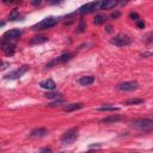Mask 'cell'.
<instances>
[{
	"label": "cell",
	"instance_id": "1",
	"mask_svg": "<svg viewBox=\"0 0 153 153\" xmlns=\"http://www.w3.org/2000/svg\"><path fill=\"white\" fill-rule=\"evenodd\" d=\"M60 18L59 17H47L44 18L43 20H41L39 23L35 24L32 26V30L35 31H39V30H47V29H50L53 26H55L57 23H59Z\"/></svg>",
	"mask_w": 153,
	"mask_h": 153
},
{
	"label": "cell",
	"instance_id": "2",
	"mask_svg": "<svg viewBox=\"0 0 153 153\" xmlns=\"http://www.w3.org/2000/svg\"><path fill=\"white\" fill-rule=\"evenodd\" d=\"M131 127L139 130H148L153 127V118L151 117H143V118H137L131 122Z\"/></svg>",
	"mask_w": 153,
	"mask_h": 153
},
{
	"label": "cell",
	"instance_id": "3",
	"mask_svg": "<svg viewBox=\"0 0 153 153\" xmlns=\"http://www.w3.org/2000/svg\"><path fill=\"white\" fill-rule=\"evenodd\" d=\"M110 43L116 47H126L131 43V38L126 33H118L110 39Z\"/></svg>",
	"mask_w": 153,
	"mask_h": 153
},
{
	"label": "cell",
	"instance_id": "4",
	"mask_svg": "<svg viewBox=\"0 0 153 153\" xmlns=\"http://www.w3.org/2000/svg\"><path fill=\"white\" fill-rule=\"evenodd\" d=\"M76 137H78V128H72L67 130L65 134H62L60 141L62 145H71L76 140Z\"/></svg>",
	"mask_w": 153,
	"mask_h": 153
},
{
	"label": "cell",
	"instance_id": "5",
	"mask_svg": "<svg viewBox=\"0 0 153 153\" xmlns=\"http://www.w3.org/2000/svg\"><path fill=\"white\" fill-rule=\"evenodd\" d=\"M73 56H74V54H72V53L62 54L61 56H59V57L54 59L53 61H50L49 63H47V65H45V68H51V67H53L54 65H56V63H66L67 61L72 60V59H73Z\"/></svg>",
	"mask_w": 153,
	"mask_h": 153
},
{
	"label": "cell",
	"instance_id": "6",
	"mask_svg": "<svg viewBox=\"0 0 153 153\" xmlns=\"http://www.w3.org/2000/svg\"><path fill=\"white\" fill-rule=\"evenodd\" d=\"M27 71H29V66H27V65H24V66L17 68L16 71L11 72L10 74H7V75L5 76V79H18V78H20L24 73H26Z\"/></svg>",
	"mask_w": 153,
	"mask_h": 153
},
{
	"label": "cell",
	"instance_id": "7",
	"mask_svg": "<svg viewBox=\"0 0 153 153\" xmlns=\"http://www.w3.org/2000/svg\"><path fill=\"white\" fill-rule=\"evenodd\" d=\"M137 87H139V84L136 81H124L116 86V88L120 91H134Z\"/></svg>",
	"mask_w": 153,
	"mask_h": 153
},
{
	"label": "cell",
	"instance_id": "8",
	"mask_svg": "<svg viewBox=\"0 0 153 153\" xmlns=\"http://www.w3.org/2000/svg\"><path fill=\"white\" fill-rule=\"evenodd\" d=\"M98 6H99V1H98V2H96V1H93V2H87V4L82 5V6L78 10V12H79L80 14H86V13L93 12L96 8H98Z\"/></svg>",
	"mask_w": 153,
	"mask_h": 153
},
{
	"label": "cell",
	"instance_id": "9",
	"mask_svg": "<svg viewBox=\"0 0 153 153\" xmlns=\"http://www.w3.org/2000/svg\"><path fill=\"white\" fill-rule=\"evenodd\" d=\"M23 35V31L20 29H12V30H8L4 33L2 36V39H6V41H10V39H16L18 37H20Z\"/></svg>",
	"mask_w": 153,
	"mask_h": 153
},
{
	"label": "cell",
	"instance_id": "10",
	"mask_svg": "<svg viewBox=\"0 0 153 153\" xmlns=\"http://www.w3.org/2000/svg\"><path fill=\"white\" fill-rule=\"evenodd\" d=\"M47 135H48V130H47L45 128H42V127L35 128V129H32L31 133H30V136L33 137V139H41V137H44V136H47Z\"/></svg>",
	"mask_w": 153,
	"mask_h": 153
},
{
	"label": "cell",
	"instance_id": "11",
	"mask_svg": "<svg viewBox=\"0 0 153 153\" xmlns=\"http://www.w3.org/2000/svg\"><path fill=\"white\" fill-rule=\"evenodd\" d=\"M1 47H2V50L5 51L6 55H12L13 51H14V44L13 43H10V41H6V39H2L1 42Z\"/></svg>",
	"mask_w": 153,
	"mask_h": 153
},
{
	"label": "cell",
	"instance_id": "12",
	"mask_svg": "<svg viewBox=\"0 0 153 153\" xmlns=\"http://www.w3.org/2000/svg\"><path fill=\"white\" fill-rule=\"evenodd\" d=\"M39 86L42 88H44V90H48V91H54L56 88V84H55V81L53 79H45V80L41 81Z\"/></svg>",
	"mask_w": 153,
	"mask_h": 153
},
{
	"label": "cell",
	"instance_id": "13",
	"mask_svg": "<svg viewBox=\"0 0 153 153\" xmlns=\"http://www.w3.org/2000/svg\"><path fill=\"white\" fill-rule=\"evenodd\" d=\"M118 2L117 1H114V0H104V1H99V6L98 8L99 10H110V8H114Z\"/></svg>",
	"mask_w": 153,
	"mask_h": 153
},
{
	"label": "cell",
	"instance_id": "14",
	"mask_svg": "<svg viewBox=\"0 0 153 153\" xmlns=\"http://www.w3.org/2000/svg\"><path fill=\"white\" fill-rule=\"evenodd\" d=\"M78 82L81 85V86H88L94 82V76L93 75H84V76H80Z\"/></svg>",
	"mask_w": 153,
	"mask_h": 153
},
{
	"label": "cell",
	"instance_id": "15",
	"mask_svg": "<svg viewBox=\"0 0 153 153\" xmlns=\"http://www.w3.org/2000/svg\"><path fill=\"white\" fill-rule=\"evenodd\" d=\"M121 120H122V116H120V115H110V116L102 118L99 121V123H115V122H118Z\"/></svg>",
	"mask_w": 153,
	"mask_h": 153
},
{
	"label": "cell",
	"instance_id": "16",
	"mask_svg": "<svg viewBox=\"0 0 153 153\" xmlns=\"http://www.w3.org/2000/svg\"><path fill=\"white\" fill-rule=\"evenodd\" d=\"M81 108H84V104H82V103H73V104L66 105V106L63 108V110L67 111V112H71V111L79 110V109H81Z\"/></svg>",
	"mask_w": 153,
	"mask_h": 153
},
{
	"label": "cell",
	"instance_id": "17",
	"mask_svg": "<svg viewBox=\"0 0 153 153\" xmlns=\"http://www.w3.org/2000/svg\"><path fill=\"white\" fill-rule=\"evenodd\" d=\"M48 37L45 36H35L30 39V44H42V43H45L48 42Z\"/></svg>",
	"mask_w": 153,
	"mask_h": 153
},
{
	"label": "cell",
	"instance_id": "18",
	"mask_svg": "<svg viewBox=\"0 0 153 153\" xmlns=\"http://www.w3.org/2000/svg\"><path fill=\"white\" fill-rule=\"evenodd\" d=\"M45 98L48 99H62V93L61 92H55V91H48L45 94H44Z\"/></svg>",
	"mask_w": 153,
	"mask_h": 153
},
{
	"label": "cell",
	"instance_id": "19",
	"mask_svg": "<svg viewBox=\"0 0 153 153\" xmlns=\"http://www.w3.org/2000/svg\"><path fill=\"white\" fill-rule=\"evenodd\" d=\"M23 19V16L19 13V11L17 8H13L10 13V20L14 22V20H22Z\"/></svg>",
	"mask_w": 153,
	"mask_h": 153
},
{
	"label": "cell",
	"instance_id": "20",
	"mask_svg": "<svg viewBox=\"0 0 153 153\" xmlns=\"http://www.w3.org/2000/svg\"><path fill=\"white\" fill-rule=\"evenodd\" d=\"M105 20H106V17L103 16V14H97V16L94 17V19H93L94 24H97V25H102V24H104Z\"/></svg>",
	"mask_w": 153,
	"mask_h": 153
},
{
	"label": "cell",
	"instance_id": "21",
	"mask_svg": "<svg viewBox=\"0 0 153 153\" xmlns=\"http://www.w3.org/2000/svg\"><path fill=\"white\" fill-rule=\"evenodd\" d=\"M141 103H143V99H140V98H131L124 102L126 105H135V104H141Z\"/></svg>",
	"mask_w": 153,
	"mask_h": 153
},
{
	"label": "cell",
	"instance_id": "22",
	"mask_svg": "<svg viewBox=\"0 0 153 153\" xmlns=\"http://www.w3.org/2000/svg\"><path fill=\"white\" fill-rule=\"evenodd\" d=\"M97 110H99V111H117V110H120V108H117V106L104 105V106H99Z\"/></svg>",
	"mask_w": 153,
	"mask_h": 153
},
{
	"label": "cell",
	"instance_id": "23",
	"mask_svg": "<svg viewBox=\"0 0 153 153\" xmlns=\"http://www.w3.org/2000/svg\"><path fill=\"white\" fill-rule=\"evenodd\" d=\"M129 17H130L133 20H135V22L140 20V18H139V14H137L136 12H130V13H129Z\"/></svg>",
	"mask_w": 153,
	"mask_h": 153
},
{
	"label": "cell",
	"instance_id": "24",
	"mask_svg": "<svg viewBox=\"0 0 153 153\" xmlns=\"http://www.w3.org/2000/svg\"><path fill=\"white\" fill-rule=\"evenodd\" d=\"M63 103V99H57V100H55V102H53V103H50V104H48L50 108H53V106H56V105H60V104H62Z\"/></svg>",
	"mask_w": 153,
	"mask_h": 153
},
{
	"label": "cell",
	"instance_id": "25",
	"mask_svg": "<svg viewBox=\"0 0 153 153\" xmlns=\"http://www.w3.org/2000/svg\"><path fill=\"white\" fill-rule=\"evenodd\" d=\"M120 14H121V13H120L118 11H116V12L111 13V16H110V17H111V19H116V18H118V17H120Z\"/></svg>",
	"mask_w": 153,
	"mask_h": 153
},
{
	"label": "cell",
	"instance_id": "26",
	"mask_svg": "<svg viewBox=\"0 0 153 153\" xmlns=\"http://www.w3.org/2000/svg\"><path fill=\"white\" fill-rule=\"evenodd\" d=\"M84 27H85V23H84V20H81V23H80V26H79V32H82L84 31Z\"/></svg>",
	"mask_w": 153,
	"mask_h": 153
},
{
	"label": "cell",
	"instance_id": "27",
	"mask_svg": "<svg viewBox=\"0 0 153 153\" xmlns=\"http://www.w3.org/2000/svg\"><path fill=\"white\" fill-rule=\"evenodd\" d=\"M136 23H137V26H139L140 29H143V27H145V23H143L142 20H137Z\"/></svg>",
	"mask_w": 153,
	"mask_h": 153
},
{
	"label": "cell",
	"instance_id": "28",
	"mask_svg": "<svg viewBox=\"0 0 153 153\" xmlns=\"http://www.w3.org/2000/svg\"><path fill=\"white\" fill-rule=\"evenodd\" d=\"M41 153H51V149L50 148H42Z\"/></svg>",
	"mask_w": 153,
	"mask_h": 153
},
{
	"label": "cell",
	"instance_id": "29",
	"mask_svg": "<svg viewBox=\"0 0 153 153\" xmlns=\"http://www.w3.org/2000/svg\"><path fill=\"white\" fill-rule=\"evenodd\" d=\"M31 4H32L33 6H38V5L42 4V1H41V0H38V1H31Z\"/></svg>",
	"mask_w": 153,
	"mask_h": 153
},
{
	"label": "cell",
	"instance_id": "30",
	"mask_svg": "<svg viewBox=\"0 0 153 153\" xmlns=\"http://www.w3.org/2000/svg\"><path fill=\"white\" fill-rule=\"evenodd\" d=\"M105 30H106V32H111V31H112V27H111V25H106Z\"/></svg>",
	"mask_w": 153,
	"mask_h": 153
},
{
	"label": "cell",
	"instance_id": "31",
	"mask_svg": "<svg viewBox=\"0 0 153 153\" xmlns=\"http://www.w3.org/2000/svg\"><path fill=\"white\" fill-rule=\"evenodd\" d=\"M143 57H146V56H153V53H145V54H141Z\"/></svg>",
	"mask_w": 153,
	"mask_h": 153
},
{
	"label": "cell",
	"instance_id": "32",
	"mask_svg": "<svg viewBox=\"0 0 153 153\" xmlns=\"http://www.w3.org/2000/svg\"><path fill=\"white\" fill-rule=\"evenodd\" d=\"M7 65H8V63H6V62H2V67H1V69H5Z\"/></svg>",
	"mask_w": 153,
	"mask_h": 153
},
{
	"label": "cell",
	"instance_id": "33",
	"mask_svg": "<svg viewBox=\"0 0 153 153\" xmlns=\"http://www.w3.org/2000/svg\"><path fill=\"white\" fill-rule=\"evenodd\" d=\"M61 153H63V152H61Z\"/></svg>",
	"mask_w": 153,
	"mask_h": 153
},
{
	"label": "cell",
	"instance_id": "34",
	"mask_svg": "<svg viewBox=\"0 0 153 153\" xmlns=\"http://www.w3.org/2000/svg\"><path fill=\"white\" fill-rule=\"evenodd\" d=\"M117 153H118V152H117Z\"/></svg>",
	"mask_w": 153,
	"mask_h": 153
}]
</instances>
